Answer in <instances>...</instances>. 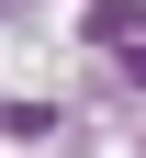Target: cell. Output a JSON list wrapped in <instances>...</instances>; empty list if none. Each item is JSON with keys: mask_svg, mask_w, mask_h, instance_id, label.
I'll list each match as a JSON object with an SVG mask.
<instances>
[{"mask_svg": "<svg viewBox=\"0 0 146 158\" xmlns=\"http://www.w3.org/2000/svg\"><path fill=\"white\" fill-rule=\"evenodd\" d=\"M0 11H11V0H0Z\"/></svg>", "mask_w": 146, "mask_h": 158, "instance_id": "cell-1", "label": "cell"}]
</instances>
